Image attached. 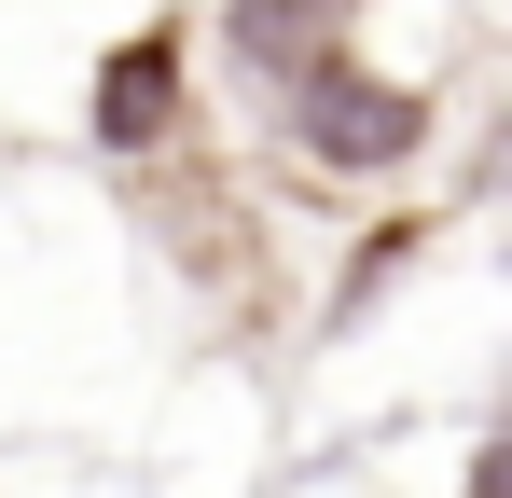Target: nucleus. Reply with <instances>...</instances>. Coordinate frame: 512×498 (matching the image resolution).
I'll list each match as a JSON object with an SVG mask.
<instances>
[{
  "mask_svg": "<svg viewBox=\"0 0 512 498\" xmlns=\"http://www.w3.org/2000/svg\"><path fill=\"white\" fill-rule=\"evenodd\" d=\"M263 125H277V166H305L319 194H374V180H416V153H429V83L388 70V56H333V70L277 83Z\"/></svg>",
  "mask_w": 512,
  "mask_h": 498,
  "instance_id": "f257e3e1",
  "label": "nucleus"
}]
</instances>
